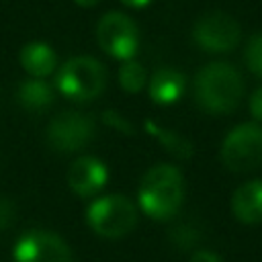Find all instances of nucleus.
<instances>
[{"mask_svg": "<svg viewBox=\"0 0 262 262\" xmlns=\"http://www.w3.org/2000/svg\"><path fill=\"white\" fill-rule=\"evenodd\" d=\"M145 129H147L154 137H158V141H160L170 154H174L176 158H190V156H192V143H190L188 139H184L182 135H178V133H174V131H168V129H162V127L154 125L151 121H147Z\"/></svg>", "mask_w": 262, "mask_h": 262, "instance_id": "nucleus-15", "label": "nucleus"}, {"mask_svg": "<svg viewBox=\"0 0 262 262\" xmlns=\"http://www.w3.org/2000/svg\"><path fill=\"white\" fill-rule=\"evenodd\" d=\"M186 80L184 76L174 70V68H160L151 78H149V98L156 104L168 106L174 104L182 94H184Z\"/></svg>", "mask_w": 262, "mask_h": 262, "instance_id": "nucleus-12", "label": "nucleus"}, {"mask_svg": "<svg viewBox=\"0 0 262 262\" xmlns=\"http://www.w3.org/2000/svg\"><path fill=\"white\" fill-rule=\"evenodd\" d=\"M57 90L76 102H86L102 94L106 86V72L100 61L88 55L68 59L55 78Z\"/></svg>", "mask_w": 262, "mask_h": 262, "instance_id": "nucleus-3", "label": "nucleus"}, {"mask_svg": "<svg viewBox=\"0 0 262 262\" xmlns=\"http://www.w3.org/2000/svg\"><path fill=\"white\" fill-rule=\"evenodd\" d=\"M14 219V205L12 201L0 196V231H4Z\"/></svg>", "mask_w": 262, "mask_h": 262, "instance_id": "nucleus-18", "label": "nucleus"}, {"mask_svg": "<svg viewBox=\"0 0 262 262\" xmlns=\"http://www.w3.org/2000/svg\"><path fill=\"white\" fill-rule=\"evenodd\" d=\"M14 262H72L70 246L55 233L33 229L14 244Z\"/></svg>", "mask_w": 262, "mask_h": 262, "instance_id": "nucleus-9", "label": "nucleus"}, {"mask_svg": "<svg viewBox=\"0 0 262 262\" xmlns=\"http://www.w3.org/2000/svg\"><path fill=\"white\" fill-rule=\"evenodd\" d=\"M86 221L94 233L106 239L127 235L137 223L135 205L123 194H106L92 201L86 209Z\"/></svg>", "mask_w": 262, "mask_h": 262, "instance_id": "nucleus-4", "label": "nucleus"}, {"mask_svg": "<svg viewBox=\"0 0 262 262\" xmlns=\"http://www.w3.org/2000/svg\"><path fill=\"white\" fill-rule=\"evenodd\" d=\"M16 100L25 111L41 113L53 102V88L41 78H31L18 86Z\"/></svg>", "mask_w": 262, "mask_h": 262, "instance_id": "nucleus-14", "label": "nucleus"}, {"mask_svg": "<svg viewBox=\"0 0 262 262\" xmlns=\"http://www.w3.org/2000/svg\"><path fill=\"white\" fill-rule=\"evenodd\" d=\"M119 82L123 86L125 92H131V94H137L143 90L145 82H147V74H145V68L135 61V59H129V61H123L121 70H119Z\"/></svg>", "mask_w": 262, "mask_h": 262, "instance_id": "nucleus-16", "label": "nucleus"}, {"mask_svg": "<svg viewBox=\"0 0 262 262\" xmlns=\"http://www.w3.org/2000/svg\"><path fill=\"white\" fill-rule=\"evenodd\" d=\"M94 119L86 113L66 111L53 117L47 127V143L55 151H78L94 137Z\"/></svg>", "mask_w": 262, "mask_h": 262, "instance_id": "nucleus-8", "label": "nucleus"}, {"mask_svg": "<svg viewBox=\"0 0 262 262\" xmlns=\"http://www.w3.org/2000/svg\"><path fill=\"white\" fill-rule=\"evenodd\" d=\"M190 262H221V260H219V256H217V254L207 252V250H201V252L192 254Z\"/></svg>", "mask_w": 262, "mask_h": 262, "instance_id": "nucleus-20", "label": "nucleus"}, {"mask_svg": "<svg viewBox=\"0 0 262 262\" xmlns=\"http://www.w3.org/2000/svg\"><path fill=\"white\" fill-rule=\"evenodd\" d=\"M78 6H82V8H90V6H94V4H98L100 0H74Z\"/></svg>", "mask_w": 262, "mask_h": 262, "instance_id": "nucleus-22", "label": "nucleus"}, {"mask_svg": "<svg viewBox=\"0 0 262 262\" xmlns=\"http://www.w3.org/2000/svg\"><path fill=\"white\" fill-rule=\"evenodd\" d=\"M141 211L154 221L172 219L184 199V178L172 164H158L145 172L137 190Z\"/></svg>", "mask_w": 262, "mask_h": 262, "instance_id": "nucleus-2", "label": "nucleus"}, {"mask_svg": "<svg viewBox=\"0 0 262 262\" xmlns=\"http://www.w3.org/2000/svg\"><path fill=\"white\" fill-rule=\"evenodd\" d=\"M250 115L262 123V86L254 90V94L250 96Z\"/></svg>", "mask_w": 262, "mask_h": 262, "instance_id": "nucleus-19", "label": "nucleus"}, {"mask_svg": "<svg viewBox=\"0 0 262 262\" xmlns=\"http://www.w3.org/2000/svg\"><path fill=\"white\" fill-rule=\"evenodd\" d=\"M98 45L121 61H129L135 57L139 47V33L135 23L123 12H108L100 18L96 27Z\"/></svg>", "mask_w": 262, "mask_h": 262, "instance_id": "nucleus-6", "label": "nucleus"}, {"mask_svg": "<svg viewBox=\"0 0 262 262\" xmlns=\"http://www.w3.org/2000/svg\"><path fill=\"white\" fill-rule=\"evenodd\" d=\"M108 182L106 166L92 156H82L72 162L68 170V186L78 196H92L104 188Z\"/></svg>", "mask_w": 262, "mask_h": 262, "instance_id": "nucleus-10", "label": "nucleus"}, {"mask_svg": "<svg viewBox=\"0 0 262 262\" xmlns=\"http://www.w3.org/2000/svg\"><path fill=\"white\" fill-rule=\"evenodd\" d=\"M239 37H242V31L237 20L221 10L203 14L192 27L194 43L209 53L231 51L239 43Z\"/></svg>", "mask_w": 262, "mask_h": 262, "instance_id": "nucleus-7", "label": "nucleus"}, {"mask_svg": "<svg viewBox=\"0 0 262 262\" xmlns=\"http://www.w3.org/2000/svg\"><path fill=\"white\" fill-rule=\"evenodd\" d=\"M244 59H246V66L252 74H256L258 78H262V33L254 35L248 45H246V51H244Z\"/></svg>", "mask_w": 262, "mask_h": 262, "instance_id": "nucleus-17", "label": "nucleus"}, {"mask_svg": "<svg viewBox=\"0 0 262 262\" xmlns=\"http://www.w3.org/2000/svg\"><path fill=\"white\" fill-rule=\"evenodd\" d=\"M55 51L41 41H31L20 49V63L33 78H45L55 70Z\"/></svg>", "mask_w": 262, "mask_h": 262, "instance_id": "nucleus-13", "label": "nucleus"}, {"mask_svg": "<svg viewBox=\"0 0 262 262\" xmlns=\"http://www.w3.org/2000/svg\"><path fill=\"white\" fill-rule=\"evenodd\" d=\"M231 211L246 225L262 223V178L244 182L231 196Z\"/></svg>", "mask_w": 262, "mask_h": 262, "instance_id": "nucleus-11", "label": "nucleus"}, {"mask_svg": "<svg viewBox=\"0 0 262 262\" xmlns=\"http://www.w3.org/2000/svg\"><path fill=\"white\" fill-rule=\"evenodd\" d=\"M221 162L237 174L258 168L262 164V127L258 123L233 127L221 143Z\"/></svg>", "mask_w": 262, "mask_h": 262, "instance_id": "nucleus-5", "label": "nucleus"}, {"mask_svg": "<svg viewBox=\"0 0 262 262\" xmlns=\"http://www.w3.org/2000/svg\"><path fill=\"white\" fill-rule=\"evenodd\" d=\"M125 6H129V8H145L147 4H151V0H121Z\"/></svg>", "mask_w": 262, "mask_h": 262, "instance_id": "nucleus-21", "label": "nucleus"}, {"mask_svg": "<svg viewBox=\"0 0 262 262\" xmlns=\"http://www.w3.org/2000/svg\"><path fill=\"white\" fill-rule=\"evenodd\" d=\"M244 96V78L227 61H213L199 70L194 78V100L211 115L233 113Z\"/></svg>", "mask_w": 262, "mask_h": 262, "instance_id": "nucleus-1", "label": "nucleus"}]
</instances>
